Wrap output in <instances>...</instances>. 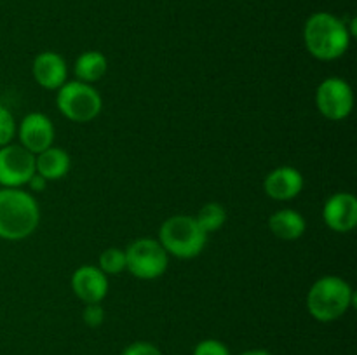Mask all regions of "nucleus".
I'll use <instances>...</instances> for the list:
<instances>
[{
    "label": "nucleus",
    "instance_id": "1",
    "mask_svg": "<svg viewBox=\"0 0 357 355\" xmlns=\"http://www.w3.org/2000/svg\"><path fill=\"white\" fill-rule=\"evenodd\" d=\"M352 33L349 24L335 14L321 10L310 14L303 26V42L310 54L321 61H333L349 51Z\"/></svg>",
    "mask_w": 357,
    "mask_h": 355
},
{
    "label": "nucleus",
    "instance_id": "2",
    "mask_svg": "<svg viewBox=\"0 0 357 355\" xmlns=\"http://www.w3.org/2000/svg\"><path fill=\"white\" fill-rule=\"evenodd\" d=\"M40 207L23 188H0V239L23 240L37 230Z\"/></svg>",
    "mask_w": 357,
    "mask_h": 355
},
{
    "label": "nucleus",
    "instance_id": "3",
    "mask_svg": "<svg viewBox=\"0 0 357 355\" xmlns=\"http://www.w3.org/2000/svg\"><path fill=\"white\" fill-rule=\"evenodd\" d=\"M356 305V292L347 281L337 275L317 278L307 294V310L319 322H333Z\"/></svg>",
    "mask_w": 357,
    "mask_h": 355
},
{
    "label": "nucleus",
    "instance_id": "4",
    "mask_svg": "<svg viewBox=\"0 0 357 355\" xmlns=\"http://www.w3.org/2000/svg\"><path fill=\"white\" fill-rule=\"evenodd\" d=\"M157 240L171 256L192 260L204 251L208 233L201 228L195 216L174 214L160 225Z\"/></svg>",
    "mask_w": 357,
    "mask_h": 355
},
{
    "label": "nucleus",
    "instance_id": "5",
    "mask_svg": "<svg viewBox=\"0 0 357 355\" xmlns=\"http://www.w3.org/2000/svg\"><path fill=\"white\" fill-rule=\"evenodd\" d=\"M56 106L59 113L72 122H91L100 115L103 108L101 94L93 87V84L70 80L58 89Z\"/></svg>",
    "mask_w": 357,
    "mask_h": 355
},
{
    "label": "nucleus",
    "instance_id": "6",
    "mask_svg": "<svg viewBox=\"0 0 357 355\" xmlns=\"http://www.w3.org/2000/svg\"><path fill=\"white\" fill-rule=\"evenodd\" d=\"M124 253L126 270L142 281H155L162 277L169 265V254L155 239L143 237L135 240L129 244Z\"/></svg>",
    "mask_w": 357,
    "mask_h": 355
},
{
    "label": "nucleus",
    "instance_id": "7",
    "mask_svg": "<svg viewBox=\"0 0 357 355\" xmlns=\"http://www.w3.org/2000/svg\"><path fill=\"white\" fill-rule=\"evenodd\" d=\"M316 104L321 115L328 120H345L354 108L351 84L340 77H328L317 86Z\"/></svg>",
    "mask_w": 357,
    "mask_h": 355
},
{
    "label": "nucleus",
    "instance_id": "8",
    "mask_svg": "<svg viewBox=\"0 0 357 355\" xmlns=\"http://www.w3.org/2000/svg\"><path fill=\"white\" fill-rule=\"evenodd\" d=\"M37 173L35 155L21 145L0 146V184L3 188H21Z\"/></svg>",
    "mask_w": 357,
    "mask_h": 355
},
{
    "label": "nucleus",
    "instance_id": "9",
    "mask_svg": "<svg viewBox=\"0 0 357 355\" xmlns=\"http://www.w3.org/2000/svg\"><path fill=\"white\" fill-rule=\"evenodd\" d=\"M17 138H20L21 146L31 152L33 155L44 152L54 143V125L51 118L40 111H31L21 120L17 127Z\"/></svg>",
    "mask_w": 357,
    "mask_h": 355
},
{
    "label": "nucleus",
    "instance_id": "10",
    "mask_svg": "<svg viewBox=\"0 0 357 355\" xmlns=\"http://www.w3.org/2000/svg\"><path fill=\"white\" fill-rule=\"evenodd\" d=\"M323 219L333 232H352L357 225V198L349 191L333 194L324 202Z\"/></svg>",
    "mask_w": 357,
    "mask_h": 355
},
{
    "label": "nucleus",
    "instance_id": "11",
    "mask_svg": "<svg viewBox=\"0 0 357 355\" xmlns=\"http://www.w3.org/2000/svg\"><path fill=\"white\" fill-rule=\"evenodd\" d=\"M72 291L82 303H101L108 294V275L93 265L79 267L72 275Z\"/></svg>",
    "mask_w": 357,
    "mask_h": 355
},
{
    "label": "nucleus",
    "instance_id": "12",
    "mask_svg": "<svg viewBox=\"0 0 357 355\" xmlns=\"http://www.w3.org/2000/svg\"><path fill=\"white\" fill-rule=\"evenodd\" d=\"M264 190L274 200H291L303 190V174L291 166L275 167L265 176Z\"/></svg>",
    "mask_w": 357,
    "mask_h": 355
},
{
    "label": "nucleus",
    "instance_id": "13",
    "mask_svg": "<svg viewBox=\"0 0 357 355\" xmlns=\"http://www.w3.org/2000/svg\"><path fill=\"white\" fill-rule=\"evenodd\" d=\"M31 75H33L35 82L44 89H59L66 82V75H68L65 58L54 51L40 52L33 59Z\"/></svg>",
    "mask_w": 357,
    "mask_h": 355
},
{
    "label": "nucleus",
    "instance_id": "14",
    "mask_svg": "<svg viewBox=\"0 0 357 355\" xmlns=\"http://www.w3.org/2000/svg\"><path fill=\"white\" fill-rule=\"evenodd\" d=\"M72 167V160L66 150L59 146H49L44 152L35 155V169L37 174L45 178L47 181H58L68 174Z\"/></svg>",
    "mask_w": 357,
    "mask_h": 355
},
{
    "label": "nucleus",
    "instance_id": "15",
    "mask_svg": "<svg viewBox=\"0 0 357 355\" xmlns=\"http://www.w3.org/2000/svg\"><path fill=\"white\" fill-rule=\"evenodd\" d=\"M268 230L281 240H296L305 233L307 221L295 209H279L268 218Z\"/></svg>",
    "mask_w": 357,
    "mask_h": 355
},
{
    "label": "nucleus",
    "instance_id": "16",
    "mask_svg": "<svg viewBox=\"0 0 357 355\" xmlns=\"http://www.w3.org/2000/svg\"><path fill=\"white\" fill-rule=\"evenodd\" d=\"M108 70V59L100 51H86L75 59L73 73L77 80L86 84H94L105 77Z\"/></svg>",
    "mask_w": 357,
    "mask_h": 355
},
{
    "label": "nucleus",
    "instance_id": "17",
    "mask_svg": "<svg viewBox=\"0 0 357 355\" xmlns=\"http://www.w3.org/2000/svg\"><path fill=\"white\" fill-rule=\"evenodd\" d=\"M197 223L206 233L216 232L222 228L227 221V209L218 202H209L199 209L197 216H195Z\"/></svg>",
    "mask_w": 357,
    "mask_h": 355
},
{
    "label": "nucleus",
    "instance_id": "18",
    "mask_svg": "<svg viewBox=\"0 0 357 355\" xmlns=\"http://www.w3.org/2000/svg\"><path fill=\"white\" fill-rule=\"evenodd\" d=\"M100 270L105 275H119L126 270V253L119 247H108L100 254Z\"/></svg>",
    "mask_w": 357,
    "mask_h": 355
},
{
    "label": "nucleus",
    "instance_id": "19",
    "mask_svg": "<svg viewBox=\"0 0 357 355\" xmlns=\"http://www.w3.org/2000/svg\"><path fill=\"white\" fill-rule=\"evenodd\" d=\"M16 131L17 125L16 120H14V115L10 113L9 108L0 104V146L9 145L14 136H16Z\"/></svg>",
    "mask_w": 357,
    "mask_h": 355
},
{
    "label": "nucleus",
    "instance_id": "20",
    "mask_svg": "<svg viewBox=\"0 0 357 355\" xmlns=\"http://www.w3.org/2000/svg\"><path fill=\"white\" fill-rule=\"evenodd\" d=\"M192 355H232L230 354L229 347L225 343H222L220 340L215 338H208V340H202L195 345L194 354Z\"/></svg>",
    "mask_w": 357,
    "mask_h": 355
},
{
    "label": "nucleus",
    "instance_id": "21",
    "mask_svg": "<svg viewBox=\"0 0 357 355\" xmlns=\"http://www.w3.org/2000/svg\"><path fill=\"white\" fill-rule=\"evenodd\" d=\"M82 320L87 327H100L105 322V308L101 306V303H89L86 305L82 312Z\"/></svg>",
    "mask_w": 357,
    "mask_h": 355
},
{
    "label": "nucleus",
    "instance_id": "22",
    "mask_svg": "<svg viewBox=\"0 0 357 355\" xmlns=\"http://www.w3.org/2000/svg\"><path fill=\"white\" fill-rule=\"evenodd\" d=\"M121 355H162V352L159 350V347L149 343V341H135L129 347H126Z\"/></svg>",
    "mask_w": 357,
    "mask_h": 355
},
{
    "label": "nucleus",
    "instance_id": "23",
    "mask_svg": "<svg viewBox=\"0 0 357 355\" xmlns=\"http://www.w3.org/2000/svg\"><path fill=\"white\" fill-rule=\"evenodd\" d=\"M47 183L49 181L45 180V178H42L40 174L35 173L33 176L30 178V181H28V187H30L31 191H37L38 194V191H44L45 188H47Z\"/></svg>",
    "mask_w": 357,
    "mask_h": 355
},
{
    "label": "nucleus",
    "instance_id": "24",
    "mask_svg": "<svg viewBox=\"0 0 357 355\" xmlns=\"http://www.w3.org/2000/svg\"><path fill=\"white\" fill-rule=\"evenodd\" d=\"M241 355H272V354H271V352H267V350H260V348H255V350L243 352Z\"/></svg>",
    "mask_w": 357,
    "mask_h": 355
}]
</instances>
